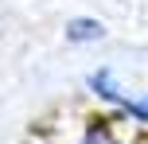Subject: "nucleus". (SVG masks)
Returning a JSON list of instances; mask_svg holds the SVG:
<instances>
[{
    "mask_svg": "<svg viewBox=\"0 0 148 144\" xmlns=\"http://www.w3.org/2000/svg\"><path fill=\"white\" fill-rule=\"evenodd\" d=\"M86 90L94 93V98L101 101L105 109H109V117H117L121 109H125V101L133 98V90H129V86L121 82V78L113 74L109 66H97V70H90V74H86Z\"/></svg>",
    "mask_w": 148,
    "mask_h": 144,
    "instance_id": "f257e3e1",
    "label": "nucleus"
},
{
    "mask_svg": "<svg viewBox=\"0 0 148 144\" xmlns=\"http://www.w3.org/2000/svg\"><path fill=\"white\" fill-rule=\"evenodd\" d=\"M66 43L74 47H86V43H101L105 39V23L94 20V16H74V20H66Z\"/></svg>",
    "mask_w": 148,
    "mask_h": 144,
    "instance_id": "f03ea898",
    "label": "nucleus"
},
{
    "mask_svg": "<svg viewBox=\"0 0 148 144\" xmlns=\"http://www.w3.org/2000/svg\"><path fill=\"white\" fill-rule=\"evenodd\" d=\"M113 121L117 117H90V125L78 132L74 144H125L117 136V129H113Z\"/></svg>",
    "mask_w": 148,
    "mask_h": 144,
    "instance_id": "7ed1b4c3",
    "label": "nucleus"
}]
</instances>
